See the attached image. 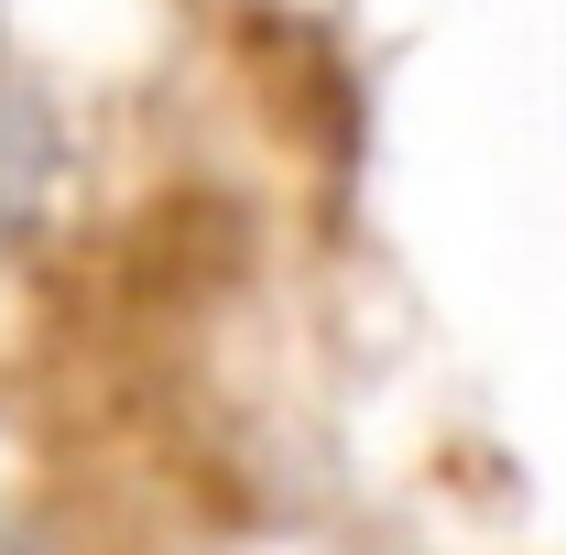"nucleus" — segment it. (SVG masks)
<instances>
[{
	"mask_svg": "<svg viewBox=\"0 0 566 555\" xmlns=\"http://www.w3.org/2000/svg\"><path fill=\"white\" fill-rule=\"evenodd\" d=\"M44 186H55V132L22 98H0V251L44 218Z\"/></svg>",
	"mask_w": 566,
	"mask_h": 555,
	"instance_id": "f257e3e1",
	"label": "nucleus"
},
{
	"mask_svg": "<svg viewBox=\"0 0 566 555\" xmlns=\"http://www.w3.org/2000/svg\"><path fill=\"white\" fill-rule=\"evenodd\" d=\"M0 555H22V534H11V523H0Z\"/></svg>",
	"mask_w": 566,
	"mask_h": 555,
	"instance_id": "f03ea898",
	"label": "nucleus"
}]
</instances>
